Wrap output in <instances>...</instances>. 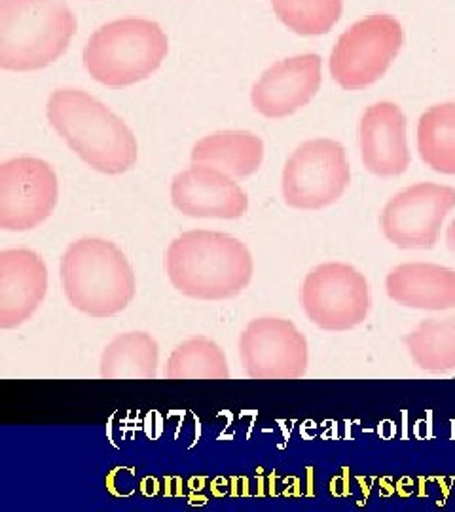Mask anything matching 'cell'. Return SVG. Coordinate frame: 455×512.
<instances>
[{
	"label": "cell",
	"mask_w": 455,
	"mask_h": 512,
	"mask_svg": "<svg viewBox=\"0 0 455 512\" xmlns=\"http://www.w3.org/2000/svg\"><path fill=\"white\" fill-rule=\"evenodd\" d=\"M165 270L179 293L213 302L243 293L253 279L255 262L247 245L234 236L194 230L173 239Z\"/></svg>",
	"instance_id": "obj_1"
},
{
	"label": "cell",
	"mask_w": 455,
	"mask_h": 512,
	"mask_svg": "<svg viewBox=\"0 0 455 512\" xmlns=\"http://www.w3.org/2000/svg\"><path fill=\"white\" fill-rule=\"evenodd\" d=\"M48 120L65 143L95 171L122 175L137 164L139 147L131 129L90 93H52Z\"/></svg>",
	"instance_id": "obj_2"
},
{
	"label": "cell",
	"mask_w": 455,
	"mask_h": 512,
	"mask_svg": "<svg viewBox=\"0 0 455 512\" xmlns=\"http://www.w3.org/2000/svg\"><path fill=\"white\" fill-rule=\"evenodd\" d=\"M61 279L74 310L97 319L126 310L137 291L128 258L107 239L71 243L61 258Z\"/></svg>",
	"instance_id": "obj_3"
},
{
	"label": "cell",
	"mask_w": 455,
	"mask_h": 512,
	"mask_svg": "<svg viewBox=\"0 0 455 512\" xmlns=\"http://www.w3.org/2000/svg\"><path fill=\"white\" fill-rule=\"evenodd\" d=\"M76 18L63 0H0V67L38 71L67 52Z\"/></svg>",
	"instance_id": "obj_4"
},
{
	"label": "cell",
	"mask_w": 455,
	"mask_h": 512,
	"mask_svg": "<svg viewBox=\"0 0 455 512\" xmlns=\"http://www.w3.org/2000/svg\"><path fill=\"white\" fill-rule=\"evenodd\" d=\"M167 52L169 42L158 23L118 19L90 38L84 50V65L99 84L124 88L158 71Z\"/></svg>",
	"instance_id": "obj_5"
},
{
	"label": "cell",
	"mask_w": 455,
	"mask_h": 512,
	"mask_svg": "<svg viewBox=\"0 0 455 512\" xmlns=\"http://www.w3.org/2000/svg\"><path fill=\"white\" fill-rule=\"evenodd\" d=\"M300 306L311 323L328 332H346L363 325L370 311V287L357 268L327 262L306 275Z\"/></svg>",
	"instance_id": "obj_6"
},
{
	"label": "cell",
	"mask_w": 455,
	"mask_h": 512,
	"mask_svg": "<svg viewBox=\"0 0 455 512\" xmlns=\"http://www.w3.org/2000/svg\"><path fill=\"white\" fill-rule=\"evenodd\" d=\"M351 181L346 150L332 139H313L292 152L283 169L289 207L317 211L338 202Z\"/></svg>",
	"instance_id": "obj_7"
},
{
	"label": "cell",
	"mask_w": 455,
	"mask_h": 512,
	"mask_svg": "<svg viewBox=\"0 0 455 512\" xmlns=\"http://www.w3.org/2000/svg\"><path fill=\"white\" fill-rule=\"evenodd\" d=\"M401 23L378 14L355 23L330 55V74L344 90H363L378 82L401 52Z\"/></svg>",
	"instance_id": "obj_8"
},
{
	"label": "cell",
	"mask_w": 455,
	"mask_h": 512,
	"mask_svg": "<svg viewBox=\"0 0 455 512\" xmlns=\"http://www.w3.org/2000/svg\"><path fill=\"white\" fill-rule=\"evenodd\" d=\"M59 183L52 165L21 156L0 165V228L29 232L54 213Z\"/></svg>",
	"instance_id": "obj_9"
},
{
	"label": "cell",
	"mask_w": 455,
	"mask_h": 512,
	"mask_svg": "<svg viewBox=\"0 0 455 512\" xmlns=\"http://www.w3.org/2000/svg\"><path fill=\"white\" fill-rule=\"evenodd\" d=\"M454 207L452 186L414 184L383 207V236L399 249L429 251L437 245L440 228Z\"/></svg>",
	"instance_id": "obj_10"
},
{
	"label": "cell",
	"mask_w": 455,
	"mask_h": 512,
	"mask_svg": "<svg viewBox=\"0 0 455 512\" xmlns=\"http://www.w3.org/2000/svg\"><path fill=\"white\" fill-rule=\"evenodd\" d=\"M239 357L253 380H296L310 365L304 334L279 317L251 321L239 336Z\"/></svg>",
	"instance_id": "obj_11"
},
{
	"label": "cell",
	"mask_w": 455,
	"mask_h": 512,
	"mask_svg": "<svg viewBox=\"0 0 455 512\" xmlns=\"http://www.w3.org/2000/svg\"><path fill=\"white\" fill-rule=\"evenodd\" d=\"M171 202L182 215L194 219H241L249 209V198L234 177L201 164L173 179Z\"/></svg>",
	"instance_id": "obj_12"
},
{
	"label": "cell",
	"mask_w": 455,
	"mask_h": 512,
	"mask_svg": "<svg viewBox=\"0 0 455 512\" xmlns=\"http://www.w3.org/2000/svg\"><path fill=\"white\" fill-rule=\"evenodd\" d=\"M321 88V57L298 55L275 63L256 82L251 99L262 116L285 118L306 107Z\"/></svg>",
	"instance_id": "obj_13"
},
{
	"label": "cell",
	"mask_w": 455,
	"mask_h": 512,
	"mask_svg": "<svg viewBox=\"0 0 455 512\" xmlns=\"http://www.w3.org/2000/svg\"><path fill=\"white\" fill-rule=\"evenodd\" d=\"M48 293V268L31 249L0 253V329H18Z\"/></svg>",
	"instance_id": "obj_14"
},
{
	"label": "cell",
	"mask_w": 455,
	"mask_h": 512,
	"mask_svg": "<svg viewBox=\"0 0 455 512\" xmlns=\"http://www.w3.org/2000/svg\"><path fill=\"white\" fill-rule=\"evenodd\" d=\"M363 164L378 177H397L410 167L406 118L395 103L368 107L359 126Z\"/></svg>",
	"instance_id": "obj_15"
},
{
	"label": "cell",
	"mask_w": 455,
	"mask_h": 512,
	"mask_svg": "<svg viewBox=\"0 0 455 512\" xmlns=\"http://www.w3.org/2000/svg\"><path fill=\"white\" fill-rule=\"evenodd\" d=\"M385 293L412 310H455V270L431 262L401 264L385 277Z\"/></svg>",
	"instance_id": "obj_16"
},
{
	"label": "cell",
	"mask_w": 455,
	"mask_h": 512,
	"mask_svg": "<svg viewBox=\"0 0 455 512\" xmlns=\"http://www.w3.org/2000/svg\"><path fill=\"white\" fill-rule=\"evenodd\" d=\"M264 160V143L251 131H220L192 148L194 164L211 165L234 179L256 173Z\"/></svg>",
	"instance_id": "obj_17"
},
{
	"label": "cell",
	"mask_w": 455,
	"mask_h": 512,
	"mask_svg": "<svg viewBox=\"0 0 455 512\" xmlns=\"http://www.w3.org/2000/svg\"><path fill=\"white\" fill-rule=\"evenodd\" d=\"M158 363L160 348L150 334L126 332L105 348L99 372L105 380H156Z\"/></svg>",
	"instance_id": "obj_18"
},
{
	"label": "cell",
	"mask_w": 455,
	"mask_h": 512,
	"mask_svg": "<svg viewBox=\"0 0 455 512\" xmlns=\"http://www.w3.org/2000/svg\"><path fill=\"white\" fill-rule=\"evenodd\" d=\"M412 361L425 372L446 374L455 370V311L446 317H429L402 338Z\"/></svg>",
	"instance_id": "obj_19"
},
{
	"label": "cell",
	"mask_w": 455,
	"mask_h": 512,
	"mask_svg": "<svg viewBox=\"0 0 455 512\" xmlns=\"http://www.w3.org/2000/svg\"><path fill=\"white\" fill-rule=\"evenodd\" d=\"M418 150L433 171L455 175V103L437 105L421 114Z\"/></svg>",
	"instance_id": "obj_20"
},
{
	"label": "cell",
	"mask_w": 455,
	"mask_h": 512,
	"mask_svg": "<svg viewBox=\"0 0 455 512\" xmlns=\"http://www.w3.org/2000/svg\"><path fill=\"white\" fill-rule=\"evenodd\" d=\"M164 374L167 380H228L230 368L219 344L198 336L173 349Z\"/></svg>",
	"instance_id": "obj_21"
},
{
	"label": "cell",
	"mask_w": 455,
	"mask_h": 512,
	"mask_svg": "<svg viewBox=\"0 0 455 512\" xmlns=\"http://www.w3.org/2000/svg\"><path fill=\"white\" fill-rule=\"evenodd\" d=\"M273 12L302 37L325 35L342 16V0H272Z\"/></svg>",
	"instance_id": "obj_22"
},
{
	"label": "cell",
	"mask_w": 455,
	"mask_h": 512,
	"mask_svg": "<svg viewBox=\"0 0 455 512\" xmlns=\"http://www.w3.org/2000/svg\"><path fill=\"white\" fill-rule=\"evenodd\" d=\"M446 245H448L450 253L455 255V219L452 220V224H450L448 230H446Z\"/></svg>",
	"instance_id": "obj_23"
}]
</instances>
